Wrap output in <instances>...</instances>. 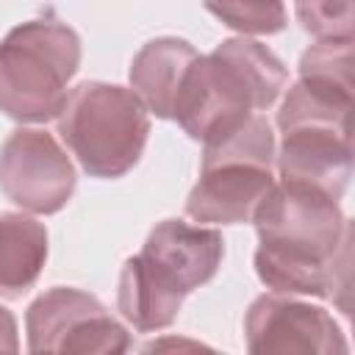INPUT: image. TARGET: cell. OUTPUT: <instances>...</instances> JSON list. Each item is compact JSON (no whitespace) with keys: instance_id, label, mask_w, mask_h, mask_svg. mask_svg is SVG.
I'll list each match as a JSON object with an SVG mask.
<instances>
[{"instance_id":"cell-8","label":"cell","mask_w":355,"mask_h":355,"mask_svg":"<svg viewBox=\"0 0 355 355\" xmlns=\"http://www.w3.org/2000/svg\"><path fill=\"white\" fill-rule=\"evenodd\" d=\"M78 175L58 144L42 128H17L0 144V189L28 214H58L75 194Z\"/></svg>"},{"instance_id":"cell-10","label":"cell","mask_w":355,"mask_h":355,"mask_svg":"<svg viewBox=\"0 0 355 355\" xmlns=\"http://www.w3.org/2000/svg\"><path fill=\"white\" fill-rule=\"evenodd\" d=\"M139 255L161 280L186 297L216 275L225 255V239L214 227L164 219L150 230Z\"/></svg>"},{"instance_id":"cell-16","label":"cell","mask_w":355,"mask_h":355,"mask_svg":"<svg viewBox=\"0 0 355 355\" xmlns=\"http://www.w3.org/2000/svg\"><path fill=\"white\" fill-rule=\"evenodd\" d=\"M297 19L316 39H352L355 0H297Z\"/></svg>"},{"instance_id":"cell-3","label":"cell","mask_w":355,"mask_h":355,"mask_svg":"<svg viewBox=\"0 0 355 355\" xmlns=\"http://www.w3.org/2000/svg\"><path fill=\"white\" fill-rule=\"evenodd\" d=\"M349 114L352 100L333 97L302 80L291 83L277 111L280 147L275 164L280 180L341 200L352 178Z\"/></svg>"},{"instance_id":"cell-14","label":"cell","mask_w":355,"mask_h":355,"mask_svg":"<svg viewBox=\"0 0 355 355\" xmlns=\"http://www.w3.org/2000/svg\"><path fill=\"white\" fill-rule=\"evenodd\" d=\"M300 80L352 100V39H316L300 58Z\"/></svg>"},{"instance_id":"cell-7","label":"cell","mask_w":355,"mask_h":355,"mask_svg":"<svg viewBox=\"0 0 355 355\" xmlns=\"http://www.w3.org/2000/svg\"><path fill=\"white\" fill-rule=\"evenodd\" d=\"M28 352L114 355L130 349V333L89 291L55 286L39 294L25 313Z\"/></svg>"},{"instance_id":"cell-13","label":"cell","mask_w":355,"mask_h":355,"mask_svg":"<svg viewBox=\"0 0 355 355\" xmlns=\"http://www.w3.org/2000/svg\"><path fill=\"white\" fill-rule=\"evenodd\" d=\"M47 261V230L31 214H0V297L31 291Z\"/></svg>"},{"instance_id":"cell-5","label":"cell","mask_w":355,"mask_h":355,"mask_svg":"<svg viewBox=\"0 0 355 355\" xmlns=\"http://www.w3.org/2000/svg\"><path fill=\"white\" fill-rule=\"evenodd\" d=\"M80 67V36L58 17H36L0 42V111L17 122L55 119Z\"/></svg>"},{"instance_id":"cell-12","label":"cell","mask_w":355,"mask_h":355,"mask_svg":"<svg viewBox=\"0 0 355 355\" xmlns=\"http://www.w3.org/2000/svg\"><path fill=\"white\" fill-rule=\"evenodd\" d=\"M183 305V294L161 280L141 255L125 261L116 288V311L139 333H158L169 327Z\"/></svg>"},{"instance_id":"cell-15","label":"cell","mask_w":355,"mask_h":355,"mask_svg":"<svg viewBox=\"0 0 355 355\" xmlns=\"http://www.w3.org/2000/svg\"><path fill=\"white\" fill-rule=\"evenodd\" d=\"M205 8L241 36H272L286 28L283 0H205Z\"/></svg>"},{"instance_id":"cell-1","label":"cell","mask_w":355,"mask_h":355,"mask_svg":"<svg viewBox=\"0 0 355 355\" xmlns=\"http://www.w3.org/2000/svg\"><path fill=\"white\" fill-rule=\"evenodd\" d=\"M255 272L280 294L336 297L349 291V222L338 200L300 183L275 180L255 208Z\"/></svg>"},{"instance_id":"cell-4","label":"cell","mask_w":355,"mask_h":355,"mask_svg":"<svg viewBox=\"0 0 355 355\" xmlns=\"http://www.w3.org/2000/svg\"><path fill=\"white\" fill-rule=\"evenodd\" d=\"M275 133L255 111L233 130L202 144V166L186 197V214L205 225L252 222L255 208L275 186Z\"/></svg>"},{"instance_id":"cell-9","label":"cell","mask_w":355,"mask_h":355,"mask_svg":"<svg viewBox=\"0 0 355 355\" xmlns=\"http://www.w3.org/2000/svg\"><path fill=\"white\" fill-rule=\"evenodd\" d=\"M244 341L255 355H344L349 349L327 308L280 291L261 294L250 302Z\"/></svg>"},{"instance_id":"cell-2","label":"cell","mask_w":355,"mask_h":355,"mask_svg":"<svg viewBox=\"0 0 355 355\" xmlns=\"http://www.w3.org/2000/svg\"><path fill=\"white\" fill-rule=\"evenodd\" d=\"M288 83L283 61L261 42L225 39L189 64L172 105V119L194 139L211 141L250 114L272 108Z\"/></svg>"},{"instance_id":"cell-6","label":"cell","mask_w":355,"mask_h":355,"mask_svg":"<svg viewBox=\"0 0 355 355\" xmlns=\"http://www.w3.org/2000/svg\"><path fill=\"white\" fill-rule=\"evenodd\" d=\"M58 136L86 175L114 180L128 175L147 144L150 111L133 89L83 80L58 111Z\"/></svg>"},{"instance_id":"cell-17","label":"cell","mask_w":355,"mask_h":355,"mask_svg":"<svg viewBox=\"0 0 355 355\" xmlns=\"http://www.w3.org/2000/svg\"><path fill=\"white\" fill-rule=\"evenodd\" d=\"M0 352H19L17 316L6 305H0Z\"/></svg>"},{"instance_id":"cell-11","label":"cell","mask_w":355,"mask_h":355,"mask_svg":"<svg viewBox=\"0 0 355 355\" xmlns=\"http://www.w3.org/2000/svg\"><path fill=\"white\" fill-rule=\"evenodd\" d=\"M197 50L178 36L150 39L130 61V89L139 94L144 108L158 119H172L178 86L194 61Z\"/></svg>"}]
</instances>
